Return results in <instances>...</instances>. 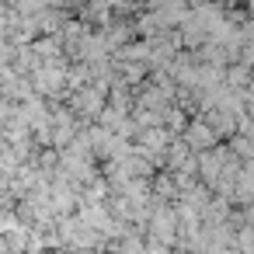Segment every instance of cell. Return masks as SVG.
Listing matches in <instances>:
<instances>
[{
    "label": "cell",
    "instance_id": "cell-1",
    "mask_svg": "<svg viewBox=\"0 0 254 254\" xmlns=\"http://www.w3.org/2000/svg\"><path fill=\"white\" fill-rule=\"evenodd\" d=\"M216 129L209 126V122H202V119H195L191 126H185V139H188V146L191 150H209V146H216Z\"/></svg>",
    "mask_w": 254,
    "mask_h": 254
},
{
    "label": "cell",
    "instance_id": "cell-2",
    "mask_svg": "<svg viewBox=\"0 0 254 254\" xmlns=\"http://www.w3.org/2000/svg\"><path fill=\"white\" fill-rule=\"evenodd\" d=\"M150 230H153L157 240L171 244V240H174V230H178V216H174L167 205H157V209H153V219H150Z\"/></svg>",
    "mask_w": 254,
    "mask_h": 254
},
{
    "label": "cell",
    "instance_id": "cell-3",
    "mask_svg": "<svg viewBox=\"0 0 254 254\" xmlns=\"http://www.w3.org/2000/svg\"><path fill=\"white\" fill-rule=\"evenodd\" d=\"M233 195H237L240 202H254V164H251L247 171L237 174V181H233Z\"/></svg>",
    "mask_w": 254,
    "mask_h": 254
}]
</instances>
